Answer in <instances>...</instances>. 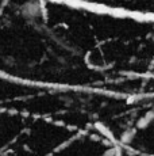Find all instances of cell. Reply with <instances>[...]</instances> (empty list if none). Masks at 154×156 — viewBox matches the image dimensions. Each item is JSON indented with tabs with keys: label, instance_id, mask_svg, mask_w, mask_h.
Masks as SVG:
<instances>
[{
	"label": "cell",
	"instance_id": "obj_1",
	"mask_svg": "<svg viewBox=\"0 0 154 156\" xmlns=\"http://www.w3.org/2000/svg\"><path fill=\"white\" fill-rule=\"evenodd\" d=\"M0 82L97 99L154 97V19L0 0Z\"/></svg>",
	"mask_w": 154,
	"mask_h": 156
},
{
	"label": "cell",
	"instance_id": "obj_2",
	"mask_svg": "<svg viewBox=\"0 0 154 156\" xmlns=\"http://www.w3.org/2000/svg\"><path fill=\"white\" fill-rule=\"evenodd\" d=\"M0 156H124L95 117L76 121L61 114L0 106Z\"/></svg>",
	"mask_w": 154,
	"mask_h": 156
}]
</instances>
